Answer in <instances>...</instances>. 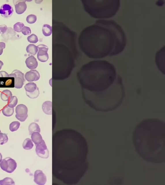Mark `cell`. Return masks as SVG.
I'll use <instances>...</instances> for the list:
<instances>
[{
	"label": "cell",
	"mask_w": 165,
	"mask_h": 185,
	"mask_svg": "<svg viewBox=\"0 0 165 185\" xmlns=\"http://www.w3.org/2000/svg\"><path fill=\"white\" fill-rule=\"evenodd\" d=\"M87 140L79 132L71 129L57 131L52 138V172L68 184L78 183L89 168Z\"/></svg>",
	"instance_id": "cell-1"
},
{
	"label": "cell",
	"mask_w": 165,
	"mask_h": 185,
	"mask_svg": "<svg viewBox=\"0 0 165 185\" xmlns=\"http://www.w3.org/2000/svg\"><path fill=\"white\" fill-rule=\"evenodd\" d=\"M79 43L82 51L88 56L102 58L122 53L127 38L121 27L115 21L99 20L82 31Z\"/></svg>",
	"instance_id": "cell-2"
},
{
	"label": "cell",
	"mask_w": 165,
	"mask_h": 185,
	"mask_svg": "<svg viewBox=\"0 0 165 185\" xmlns=\"http://www.w3.org/2000/svg\"><path fill=\"white\" fill-rule=\"evenodd\" d=\"M133 144L139 155L154 164L165 162V123L158 119L140 123L133 132Z\"/></svg>",
	"instance_id": "cell-3"
},
{
	"label": "cell",
	"mask_w": 165,
	"mask_h": 185,
	"mask_svg": "<svg viewBox=\"0 0 165 185\" xmlns=\"http://www.w3.org/2000/svg\"><path fill=\"white\" fill-rule=\"evenodd\" d=\"M86 67L90 87L97 93L108 89L114 83L118 75L115 66L106 60L94 61Z\"/></svg>",
	"instance_id": "cell-4"
},
{
	"label": "cell",
	"mask_w": 165,
	"mask_h": 185,
	"mask_svg": "<svg viewBox=\"0 0 165 185\" xmlns=\"http://www.w3.org/2000/svg\"><path fill=\"white\" fill-rule=\"evenodd\" d=\"M92 106L97 111L107 112L117 109L125 96L122 78L119 74L114 83L103 91L96 93Z\"/></svg>",
	"instance_id": "cell-5"
},
{
	"label": "cell",
	"mask_w": 165,
	"mask_h": 185,
	"mask_svg": "<svg viewBox=\"0 0 165 185\" xmlns=\"http://www.w3.org/2000/svg\"><path fill=\"white\" fill-rule=\"evenodd\" d=\"M86 12L92 17L107 18L113 17L119 11V0L82 1Z\"/></svg>",
	"instance_id": "cell-6"
},
{
	"label": "cell",
	"mask_w": 165,
	"mask_h": 185,
	"mask_svg": "<svg viewBox=\"0 0 165 185\" xmlns=\"http://www.w3.org/2000/svg\"><path fill=\"white\" fill-rule=\"evenodd\" d=\"M0 167L5 172L12 173L16 170L17 167V163L14 159L7 157L2 160L0 163Z\"/></svg>",
	"instance_id": "cell-7"
},
{
	"label": "cell",
	"mask_w": 165,
	"mask_h": 185,
	"mask_svg": "<svg viewBox=\"0 0 165 185\" xmlns=\"http://www.w3.org/2000/svg\"><path fill=\"white\" fill-rule=\"evenodd\" d=\"M37 47L38 49L37 54L38 60L41 62H46L49 59L48 47L44 45H40Z\"/></svg>",
	"instance_id": "cell-8"
},
{
	"label": "cell",
	"mask_w": 165,
	"mask_h": 185,
	"mask_svg": "<svg viewBox=\"0 0 165 185\" xmlns=\"http://www.w3.org/2000/svg\"><path fill=\"white\" fill-rule=\"evenodd\" d=\"M35 151L37 155L41 158L48 159L49 156V152L44 140L40 144L35 145Z\"/></svg>",
	"instance_id": "cell-9"
},
{
	"label": "cell",
	"mask_w": 165,
	"mask_h": 185,
	"mask_svg": "<svg viewBox=\"0 0 165 185\" xmlns=\"http://www.w3.org/2000/svg\"><path fill=\"white\" fill-rule=\"evenodd\" d=\"M46 177L42 171L37 170L35 171L34 181L35 183L39 185H44L46 183Z\"/></svg>",
	"instance_id": "cell-10"
},
{
	"label": "cell",
	"mask_w": 165,
	"mask_h": 185,
	"mask_svg": "<svg viewBox=\"0 0 165 185\" xmlns=\"http://www.w3.org/2000/svg\"><path fill=\"white\" fill-rule=\"evenodd\" d=\"M13 12L12 7L9 4L2 5L0 8V14L5 18L11 17L13 14Z\"/></svg>",
	"instance_id": "cell-11"
},
{
	"label": "cell",
	"mask_w": 165,
	"mask_h": 185,
	"mask_svg": "<svg viewBox=\"0 0 165 185\" xmlns=\"http://www.w3.org/2000/svg\"><path fill=\"white\" fill-rule=\"evenodd\" d=\"M1 36L5 41L9 40H13L18 38V35L16 33L12 27H8L6 32L3 34H1Z\"/></svg>",
	"instance_id": "cell-12"
},
{
	"label": "cell",
	"mask_w": 165,
	"mask_h": 185,
	"mask_svg": "<svg viewBox=\"0 0 165 185\" xmlns=\"http://www.w3.org/2000/svg\"><path fill=\"white\" fill-rule=\"evenodd\" d=\"M25 77L27 81L32 82L38 81L40 78V75L37 70H31L26 73Z\"/></svg>",
	"instance_id": "cell-13"
},
{
	"label": "cell",
	"mask_w": 165,
	"mask_h": 185,
	"mask_svg": "<svg viewBox=\"0 0 165 185\" xmlns=\"http://www.w3.org/2000/svg\"><path fill=\"white\" fill-rule=\"evenodd\" d=\"M16 12L18 14H21L25 12L27 9L26 1H14Z\"/></svg>",
	"instance_id": "cell-14"
},
{
	"label": "cell",
	"mask_w": 165,
	"mask_h": 185,
	"mask_svg": "<svg viewBox=\"0 0 165 185\" xmlns=\"http://www.w3.org/2000/svg\"><path fill=\"white\" fill-rule=\"evenodd\" d=\"M16 115L19 117H24L27 115L28 109L27 107L23 104H20L16 106Z\"/></svg>",
	"instance_id": "cell-15"
},
{
	"label": "cell",
	"mask_w": 165,
	"mask_h": 185,
	"mask_svg": "<svg viewBox=\"0 0 165 185\" xmlns=\"http://www.w3.org/2000/svg\"><path fill=\"white\" fill-rule=\"evenodd\" d=\"M25 63L27 67L31 70L35 69L38 65L36 59L32 56L27 58L25 61Z\"/></svg>",
	"instance_id": "cell-16"
},
{
	"label": "cell",
	"mask_w": 165,
	"mask_h": 185,
	"mask_svg": "<svg viewBox=\"0 0 165 185\" xmlns=\"http://www.w3.org/2000/svg\"><path fill=\"white\" fill-rule=\"evenodd\" d=\"M43 111L47 115L52 114V102L50 101H46L43 103L42 106Z\"/></svg>",
	"instance_id": "cell-17"
},
{
	"label": "cell",
	"mask_w": 165,
	"mask_h": 185,
	"mask_svg": "<svg viewBox=\"0 0 165 185\" xmlns=\"http://www.w3.org/2000/svg\"><path fill=\"white\" fill-rule=\"evenodd\" d=\"M31 138L35 145L40 144L43 140L40 132L37 131L33 132L31 135Z\"/></svg>",
	"instance_id": "cell-18"
},
{
	"label": "cell",
	"mask_w": 165,
	"mask_h": 185,
	"mask_svg": "<svg viewBox=\"0 0 165 185\" xmlns=\"http://www.w3.org/2000/svg\"><path fill=\"white\" fill-rule=\"evenodd\" d=\"M12 92L9 90H4L1 93V98L4 101L8 102L12 98Z\"/></svg>",
	"instance_id": "cell-19"
},
{
	"label": "cell",
	"mask_w": 165,
	"mask_h": 185,
	"mask_svg": "<svg viewBox=\"0 0 165 185\" xmlns=\"http://www.w3.org/2000/svg\"><path fill=\"white\" fill-rule=\"evenodd\" d=\"M26 92L32 93L35 91L38 88L36 84L33 82H29L24 87Z\"/></svg>",
	"instance_id": "cell-20"
},
{
	"label": "cell",
	"mask_w": 165,
	"mask_h": 185,
	"mask_svg": "<svg viewBox=\"0 0 165 185\" xmlns=\"http://www.w3.org/2000/svg\"><path fill=\"white\" fill-rule=\"evenodd\" d=\"M26 51L27 53L32 55V56H34L37 54L38 48L37 46L34 44H30L27 47Z\"/></svg>",
	"instance_id": "cell-21"
},
{
	"label": "cell",
	"mask_w": 165,
	"mask_h": 185,
	"mask_svg": "<svg viewBox=\"0 0 165 185\" xmlns=\"http://www.w3.org/2000/svg\"><path fill=\"white\" fill-rule=\"evenodd\" d=\"M29 131L30 135L34 132H40V129L39 125L35 123H32L30 124L29 127Z\"/></svg>",
	"instance_id": "cell-22"
},
{
	"label": "cell",
	"mask_w": 165,
	"mask_h": 185,
	"mask_svg": "<svg viewBox=\"0 0 165 185\" xmlns=\"http://www.w3.org/2000/svg\"><path fill=\"white\" fill-rule=\"evenodd\" d=\"M3 114L7 117H10L14 113V108H11L7 106H5L2 110Z\"/></svg>",
	"instance_id": "cell-23"
},
{
	"label": "cell",
	"mask_w": 165,
	"mask_h": 185,
	"mask_svg": "<svg viewBox=\"0 0 165 185\" xmlns=\"http://www.w3.org/2000/svg\"><path fill=\"white\" fill-rule=\"evenodd\" d=\"M42 32L45 37H49L52 33V27L48 24H44L42 28Z\"/></svg>",
	"instance_id": "cell-24"
},
{
	"label": "cell",
	"mask_w": 165,
	"mask_h": 185,
	"mask_svg": "<svg viewBox=\"0 0 165 185\" xmlns=\"http://www.w3.org/2000/svg\"><path fill=\"white\" fill-rule=\"evenodd\" d=\"M22 146L25 150H30L33 147L34 144L31 139L27 138L24 140Z\"/></svg>",
	"instance_id": "cell-25"
},
{
	"label": "cell",
	"mask_w": 165,
	"mask_h": 185,
	"mask_svg": "<svg viewBox=\"0 0 165 185\" xmlns=\"http://www.w3.org/2000/svg\"><path fill=\"white\" fill-rule=\"evenodd\" d=\"M18 103V98L16 96H13L12 98L8 101L7 106L11 108H14L16 106Z\"/></svg>",
	"instance_id": "cell-26"
},
{
	"label": "cell",
	"mask_w": 165,
	"mask_h": 185,
	"mask_svg": "<svg viewBox=\"0 0 165 185\" xmlns=\"http://www.w3.org/2000/svg\"><path fill=\"white\" fill-rule=\"evenodd\" d=\"M15 79L14 87L17 89H20L22 87L24 82L20 77H16Z\"/></svg>",
	"instance_id": "cell-27"
},
{
	"label": "cell",
	"mask_w": 165,
	"mask_h": 185,
	"mask_svg": "<svg viewBox=\"0 0 165 185\" xmlns=\"http://www.w3.org/2000/svg\"><path fill=\"white\" fill-rule=\"evenodd\" d=\"M15 182L10 178H6L0 180V185H14Z\"/></svg>",
	"instance_id": "cell-28"
},
{
	"label": "cell",
	"mask_w": 165,
	"mask_h": 185,
	"mask_svg": "<svg viewBox=\"0 0 165 185\" xmlns=\"http://www.w3.org/2000/svg\"><path fill=\"white\" fill-rule=\"evenodd\" d=\"M20 123L18 121H13L10 124V130L12 132H14L18 130L19 127H20Z\"/></svg>",
	"instance_id": "cell-29"
},
{
	"label": "cell",
	"mask_w": 165,
	"mask_h": 185,
	"mask_svg": "<svg viewBox=\"0 0 165 185\" xmlns=\"http://www.w3.org/2000/svg\"><path fill=\"white\" fill-rule=\"evenodd\" d=\"M27 96L29 98L31 99H35L37 98L40 95V91L39 88L35 90V92L32 93H29L26 92Z\"/></svg>",
	"instance_id": "cell-30"
},
{
	"label": "cell",
	"mask_w": 165,
	"mask_h": 185,
	"mask_svg": "<svg viewBox=\"0 0 165 185\" xmlns=\"http://www.w3.org/2000/svg\"><path fill=\"white\" fill-rule=\"evenodd\" d=\"M8 137L6 134L0 133V145H3L7 142Z\"/></svg>",
	"instance_id": "cell-31"
},
{
	"label": "cell",
	"mask_w": 165,
	"mask_h": 185,
	"mask_svg": "<svg viewBox=\"0 0 165 185\" xmlns=\"http://www.w3.org/2000/svg\"><path fill=\"white\" fill-rule=\"evenodd\" d=\"M37 20V16L34 15H30L27 16L26 21L29 24L35 23Z\"/></svg>",
	"instance_id": "cell-32"
},
{
	"label": "cell",
	"mask_w": 165,
	"mask_h": 185,
	"mask_svg": "<svg viewBox=\"0 0 165 185\" xmlns=\"http://www.w3.org/2000/svg\"><path fill=\"white\" fill-rule=\"evenodd\" d=\"M24 26V24L22 23L18 22L16 23L14 26V30L16 32L20 33L23 27Z\"/></svg>",
	"instance_id": "cell-33"
},
{
	"label": "cell",
	"mask_w": 165,
	"mask_h": 185,
	"mask_svg": "<svg viewBox=\"0 0 165 185\" xmlns=\"http://www.w3.org/2000/svg\"><path fill=\"white\" fill-rule=\"evenodd\" d=\"M27 40L29 42L33 43H36L38 41L37 36L34 34H32L29 36L27 37Z\"/></svg>",
	"instance_id": "cell-34"
},
{
	"label": "cell",
	"mask_w": 165,
	"mask_h": 185,
	"mask_svg": "<svg viewBox=\"0 0 165 185\" xmlns=\"http://www.w3.org/2000/svg\"><path fill=\"white\" fill-rule=\"evenodd\" d=\"M12 73H14L16 75V77H20V78H21L23 80L24 82H25V80L24 78V74L21 72L20 70H15L13 71Z\"/></svg>",
	"instance_id": "cell-35"
},
{
	"label": "cell",
	"mask_w": 165,
	"mask_h": 185,
	"mask_svg": "<svg viewBox=\"0 0 165 185\" xmlns=\"http://www.w3.org/2000/svg\"><path fill=\"white\" fill-rule=\"evenodd\" d=\"M22 34L25 35H31V30L29 27L24 26L21 30Z\"/></svg>",
	"instance_id": "cell-36"
},
{
	"label": "cell",
	"mask_w": 165,
	"mask_h": 185,
	"mask_svg": "<svg viewBox=\"0 0 165 185\" xmlns=\"http://www.w3.org/2000/svg\"><path fill=\"white\" fill-rule=\"evenodd\" d=\"M7 27L5 24L0 26V34H3L6 32L7 29Z\"/></svg>",
	"instance_id": "cell-37"
},
{
	"label": "cell",
	"mask_w": 165,
	"mask_h": 185,
	"mask_svg": "<svg viewBox=\"0 0 165 185\" xmlns=\"http://www.w3.org/2000/svg\"><path fill=\"white\" fill-rule=\"evenodd\" d=\"M5 47V43L3 42H0V56L2 55L3 52V49Z\"/></svg>",
	"instance_id": "cell-38"
},
{
	"label": "cell",
	"mask_w": 165,
	"mask_h": 185,
	"mask_svg": "<svg viewBox=\"0 0 165 185\" xmlns=\"http://www.w3.org/2000/svg\"><path fill=\"white\" fill-rule=\"evenodd\" d=\"M0 77H5V78H8L10 77V75L6 71H0Z\"/></svg>",
	"instance_id": "cell-39"
},
{
	"label": "cell",
	"mask_w": 165,
	"mask_h": 185,
	"mask_svg": "<svg viewBox=\"0 0 165 185\" xmlns=\"http://www.w3.org/2000/svg\"><path fill=\"white\" fill-rule=\"evenodd\" d=\"M28 115H27V116H26V117H18V116L16 115H15V117L18 120L21 121V122H24V121H25V120L27 119V117H28Z\"/></svg>",
	"instance_id": "cell-40"
},
{
	"label": "cell",
	"mask_w": 165,
	"mask_h": 185,
	"mask_svg": "<svg viewBox=\"0 0 165 185\" xmlns=\"http://www.w3.org/2000/svg\"><path fill=\"white\" fill-rule=\"evenodd\" d=\"M3 63L0 60V70H1L3 66Z\"/></svg>",
	"instance_id": "cell-41"
},
{
	"label": "cell",
	"mask_w": 165,
	"mask_h": 185,
	"mask_svg": "<svg viewBox=\"0 0 165 185\" xmlns=\"http://www.w3.org/2000/svg\"><path fill=\"white\" fill-rule=\"evenodd\" d=\"M2 160V156L1 154L0 153V163L1 162Z\"/></svg>",
	"instance_id": "cell-42"
},
{
	"label": "cell",
	"mask_w": 165,
	"mask_h": 185,
	"mask_svg": "<svg viewBox=\"0 0 165 185\" xmlns=\"http://www.w3.org/2000/svg\"><path fill=\"white\" fill-rule=\"evenodd\" d=\"M0 133H1V130H0Z\"/></svg>",
	"instance_id": "cell-43"
},
{
	"label": "cell",
	"mask_w": 165,
	"mask_h": 185,
	"mask_svg": "<svg viewBox=\"0 0 165 185\" xmlns=\"http://www.w3.org/2000/svg\"><path fill=\"white\" fill-rule=\"evenodd\" d=\"M0 114H1V110H0Z\"/></svg>",
	"instance_id": "cell-44"
}]
</instances>
